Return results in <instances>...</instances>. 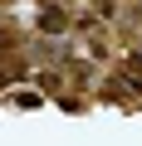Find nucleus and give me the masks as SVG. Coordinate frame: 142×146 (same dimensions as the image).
<instances>
[{
	"label": "nucleus",
	"instance_id": "nucleus-3",
	"mask_svg": "<svg viewBox=\"0 0 142 146\" xmlns=\"http://www.w3.org/2000/svg\"><path fill=\"white\" fill-rule=\"evenodd\" d=\"M10 98H15L20 107H39V102H44V88H39V83H34V88H15Z\"/></svg>",
	"mask_w": 142,
	"mask_h": 146
},
{
	"label": "nucleus",
	"instance_id": "nucleus-6",
	"mask_svg": "<svg viewBox=\"0 0 142 146\" xmlns=\"http://www.w3.org/2000/svg\"><path fill=\"white\" fill-rule=\"evenodd\" d=\"M54 5H74V0H54Z\"/></svg>",
	"mask_w": 142,
	"mask_h": 146
},
{
	"label": "nucleus",
	"instance_id": "nucleus-4",
	"mask_svg": "<svg viewBox=\"0 0 142 146\" xmlns=\"http://www.w3.org/2000/svg\"><path fill=\"white\" fill-rule=\"evenodd\" d=\"M83 5H88V10L98 15V20H108V25L118 20V0H83Z\"/></svg>",
	"mask_w": 142,
	"mask_h": 146
},
{
	"label": "nucleus",
	"instance_id": "nucleus-2",
	"mask_svg": "<svg viewBox=\"0 0 142 146\" xmlns=\"http://www.w3.org/2000/svg\"><path fill=\"white\" fill-rule=\"evenodd\" d=\"M64 73H69L64 63H54V68H39V73H34V83H39V88H44L49 98H64V93H74V88H69V78H64Z\"/></svg>",
	"mask_w": 142,
	"mask_h": 146
},
{
	"label": "nucleus",
	"instance_id": "nucleus-5",
	"mask_svg": "<svg viewBox=\"0 0 142 146\" xmlns=\"http://www.w3.org/2000/svg\"><path fill=\"white\" fill-rule=\"evenodd\" d=\"M118 68H122V73H132V78H142V49H127V54L118 58Z\"/></svg>",
	"mask_w": 142,
	"mask_h": 146
},
{
	"label": "nucleus",
	"instance_id": "nucleus-1",
	"mask_svg": "<svg viewBox=\"0 0 142 146\" xmlns=\"http://www.w3.org/2000/svg\"><path fill=\"white\" fill-rule=\"evenodd\" d=\"M69 29H74V15H69L64 5H54V0H39V15H34V34H39V39H64Z\"/></svg>",
	"mask_w": 142,
	"mask_h": 146
}]
</instances>
